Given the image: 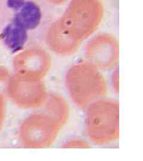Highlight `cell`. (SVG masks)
I'll use <instances>...</instances> for the list:
<instances>
[{"label":"cell","mask_w":143,"mask_h":161,"mask_svg":"<svg viewBox=\"0 0 143 161\" xmlns=\"http://www.w3.org/2000/svg\"><path fill=\"white\" fill-rule=\"evenodd\" d=\"M69 92L76 103L86 106L97 98L103 96L106 84L98 69L88 63H80L68 73Z\"/></svg>","instance_id":"3"},{"label":"cell","mask_w":143,"mask_h":161,"mask_svg":"<svg viewBox=\"0 0 143 161\" xmlns=\"http://www.w3.org/2000/svg\"><path fill=\"white\" fill-rule=\"evenodd\" d=\"M118 106L113 102L95 103L90 107L87 116V128L92 139L106 143L118 135Z\"/></svg>","instance_id":"4"},{"label":"cell","mask_w":143,"mask_h":161,"mask_svg":"<svg viewBox=\"0 0 143 161\" xmlns=\"http://www.w3.org/2000/svg\"><path fill=\"white\" fill-rule=\"evenodd\" d=\"M46 40L52 51L63 56L74 53L81 43L65 28L59 19L51 23L47 29Z\"/></svg>","instance_id":"9"},{"label":"cell","mask_w":143,"mask_h":161,"mask_svg":"<svg viewBox=\"0 0 143 161\" xmlns=\"http://www.w3.org/2000/svg\"><path fill=\"white\" fill-rule=\"evenodd\" d=\"M6 114V103L4 98L2 94H0V131L3 127Z\"/></svg>","instance_id":"11"},{"label":"cell","mask_w":143,"mask_h":161,"mask_svg":"<svg viewBox=\"0 0 143 161\" xmlns=\"http://www.w3.org/2000/svg\"><path fill=\"white\" fill-rule=\"evenodd\" d=\"M10 78V76L7 70L0 68V94H2L1 92L3 91V88H4L5 86L7 88V85Z\"/></svg>","instance_id":"10"},{"label":"cell","mask_w":143,"mask_h":161,"mask_svg":"<svg viewBox=\"0 0 143 161\" xmlns=\"http://www.w3.org/2000/svg\"><path fill=\"white\" fill-rule=\"evenodd\" d=\"M52 6H60L68 0H46Z\"/></svg>","instance_id":"12"},{"label":"cell","mask_w":143,"mask_h":161,"mask_svg":"<svg viewBox=\"0 0 143 161\" xmlns=\"http://www.w3.org/2000/svg\"><path fill=\"white\" fill-rule=\"evenodd\" d=\"M104 13L102 0H70L59 20L74 38L82 42L97 29Z\"/></svg>","instance_id":"2"},{"label":"cell","mask_w":143,"mask_h":161,"mask_svg":"<svg viewBox=\"0 0 143 161\" xmlns=\"http://www.w3.org/2000/svg\"><path fill=\"white\" fill-rule=\"evenodd\" d=\"M6 90L12 101L23 109L38 108L46 98L41 78L15 74L10 76Z\"/></svg>","instance_id":"5"},{"label":"cell","mask_w":143,"mask_h":161,"mask_svg":"<svg viewBox=\"0 0 143 161\" xmlns=\"http://www.w3.org/2000/svg\"><path fill=\"white\" fill-rule=\"evenodd\" d=\"M56 124L57 122L49 115L35 114L30 115L20 127V140L24 146L29 147L48 146L57 134Z\"/></svg>","instance_id":"6"},{"label":"cell","mask_w":143,"mask_h":161,"mask_svg":"<svg viewBox=\"0 0 143 161\" xmlns=\"http://www.w3.org/2000/svg\"><path fill=\"white\" fill-rule=\"evenodd\" d=\"M50 65L49 54L39 47H30L19 52L14 60L16 74L41 79Z\"/></svg>","instance_id":"8"},{"label":"cell","mask_w":143,"mask_h":161,"mask_svg":"<svg viewBox=\"0 0 143 161\" xmlns=\"http://www.w3.org/2000/svg\"><path fill=\"white\" fill-rule=\"evenodd\" d=\"M119 56L118 42L112 35L106 33L97 35L86 46L88 62L97 69L113 68L118 64Z\"/></svg>","instance_id":"7"},{"label":"cell","mask_w":143,"mask_h":161,"mask_svg":"<svg viewBox=\"0 0 143 161\" xmlns=\"http://www.w3.org/2000/svg\"><path fill=\"white\" fill-rule=\"evenodd\" d=\"M50 6L46 0H0V42L13 53L27 48L48 22Z\"/></svg>","instance_id":"1"}]
</instances>
